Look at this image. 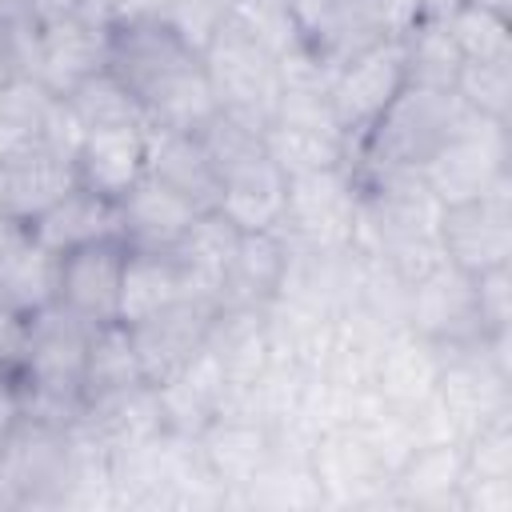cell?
I'll return each instance as SVG.
<instances>
[{
  "mask_svg": "<svg viewBox=\"0 0 512 512\" xmlns=\"http://www.w3.org/2000/svg\"><path fill=\"white\" fill-rule=\"evenodd\" d=\"M108 72L140 100L148 128L200 132L220 108L200 48L156 12H136L108 28Z\"/></svg>",
  "mask_w": 512,
  "mask_h": 512,
  "instance_id": "obj_1",
  "label": "cell"
},
{
  "mask_svg": "<svg viewBox=\"0 0 512 512\" xmlns=\"http://www.w3.org/2000/svg\"><path fill=\"white\" fill-rule=\"evenodd\" d=\"M468 116L472 112L460 104L456 92L404 84L396 100L376 116V124L360 136V144L348 152V172L356 180L420 172Z\"/></svg>",
  "mask_w": 512,
  "mask_h": 512,
  "instance_id": "obj_2",
  "label": "cell"
},
{
  "mask_svg": "<svg viewBox=\"0 0 512 512\" xmlns=\"http://www.w3.org/2000/svg\"><path fill=\"white\" fill-rule=\"evenodd\" d=\"M200 56H204V72L216 92V104L264 132L276 120V104H280L276 56L252 32H244L232 16L220 20L212 40L200 48Z\"/></svg>",
  "mask_w": 512,
  "mask_h": 512,
  "instance_id": "obj_3",
  "label": "cell"
},
{
  "mask_svg": "<svg viewBox=\"0 0 512 512\" xmlns=\"http://www.w3.org/2000/svg\"><path fill=\"white\" fill-rule=\"evenodd\" d=\"M356 208H360V184L344 164L300 172L288 176V204L280 232L296 248L344 252L356 240Z\"/></svg>",
  "mask_w": 512,
  "mask_h": 512,
  "instance_id": "obj_4",
  "label": "cell"
},
{
  "mask_svg": "<svg viewBox=\"0 0 512 512\" xmlns=\"http://www.w3.org/2000/svg\"><path fill=\"white\" fill-rule=\"evenodd\" d=\"M420 180L440 204H460L508 188V124L472 112L420 168Z\"/></svg>",
  "mask_w": 512,
  "mask_h": 512,
  "instance_id": "obj_5",
  "label": "cell"
},
{
  "mask_svg": "<svg viewBox=\"0 0 512 512\" xmlns=\"http://www.w3.org/2000/svg\"><path fill=\"white\" fill-rule=\"evenodd\" d=\"M404 84H408L404 40H380L332 72L328 96H332L336 124L348 140V152L360 144V136L376 124V116L396 100Z\"/></svg>",
  "mask_w": 512,
  "mask_h": 512,
  "instance_id": "obj_6",
  "label": "cell"
},
{
  "mask_svg": "<svg viewBox=\"0 0 512 512\" xmlns=\"http://www.w3.org/2000/svg\"><path fill=\"white\" fill-rule=\"evenodd\" d=\"M436 240H440L444 260L468 276L512 264V196H508V188H496L476 200L444 204Z\"/></svg>",
  "mask_w": 512,
  "mask_h": 512,
  "instance_id": "obj_7",
  "label": "cell"
},
{
  "mask_svg": "<svg viewBox=\"0 0 512 512\" xmlns=\"http://www.w3.org/2000/svg\"><path fill=\"white\" fill-rule=\"evenodd\" d=\"M220 304L216 300H204V296H180L172 300L168 308H160L156 316L140 320V324H124L132 332V344H136V356H140V372L152 388L168 384L204 344H208V332H212V320H216Z\"/></svg>",
  "mask_w": 512,
  "mask_h": 512,
  "instance_id": "obj_8",
  "label": "cell"
},
{
  "mask_svg": "<svg viewBox=\"0 0 512 512\" xmlns=\"http://www.w3.org/2000/svg\"><path fill=\"white\" fill-rule=\"evenodd\" d=\"M404 324L440 348H468V344L484 340V328L476 316L472 276L452 268V264H440L436 272L416 280L408 288Z\"/></svg>",
  "mask_w": 512,
  "mask_h": 512,
  "instance_id": "obj_9",
  "label": "cell"
},
{
  "mask_svg": "<svg viewBox=\"0 0 512 512\" xmlns=\"http://www.w3.org/2000/svg\"><path fill=\"white\" fill-rule=\"evenodd\" d=\"M108 68V28L88 20L84 12L40 20L36 24V52H32V76L56 92L68 96L76 84Z\"/></svg>",
  "mask_w": 512,
  "mask_h": 512,
  "instance_id": "obj_10",
  "label": "cell"
},
{
  "mask_svg": "<svg viewBox=\"0 0 512 512\" xmlns=\"http://www.w3.org/2000/svg\"><path fill=\"white\" fill-rule=\"evenodd\" d=\"M124 260H128V244L120 236L64 252L56 272V304H64L88 324H112L120 308Z\"/></svg>",
  "mask_w": 512,
  "mask_h": 512,
  "instance_id": "obj_11",
  "label": "cell"
},
{
  "mask_svg": "<svg viewBox=\"0 0 512 512\" xmlns=\"http://www.w3.org/2000/svg\"><path fill=\"white\" fill-rule=\"evenodd\" d=\"M72 184H76V164L56 148H48L44 140H32L0 160V208L16 224L36 220Z\"/></svg>",
  "mask_w": 512,
  "mask_h": 512,
  "instance_id": "obj_12",
  "label": "cell"
},
{
  "mask_svg": "<svg viewBox=\"0 0 512 512\" xmlns=\"http://www.w3.org/2000/svg\"><path fill=\"white\" fill-rule=\"evenodd\" d=\"M196 444L208 472L228 488V504H240V492L272 464V432L244 416H212Z\"/></svg>",
  "mask_w": 512,
  "mask_h": 512,
  "instance_id": "obj_13",
  "label": "cell"
},
{
  "mask_svg": "<svg viewBox=\"0 0 512 512\" xmlns=\"http://www.w3.org/2000/svg\"><path fill=\"white\" fill-rule=\"evenodd\" d=\"M76 184L120 200L148 176V128H96L84 132L76 156Z\"/></svg>",
  "mask_w": 512,
  "mask_h": 512,
  "instance_id": "obj_14",
  "label": "cell"
},
{
  "mask_svg": "<svg viewBox=\"0 0 512 512\" xmlns=\"http://www.w3.org/2000/svg\"><path fill=\"white\" fill-rule=\"evenodd\" d=\"M116 212H120V240L136 252H172V244L200 216L196 204H188L184 196H176L152 176L128 188L116 200Z\"/></svg>",
  "mask_w": 512,
  "mask_h": 512,
  "instance_id": "obj_15",
  "label": "cell"
},
{
  "mask_svg": "<svg viewBox=\"0 0 512 512\" xmlns=\"http://www.w3.org/2000/svg\"><path fill=\"white\" fill-rule=\"evenodd\" d=\"M440 368H444V348L440 344H432L428 336H420L412 328H396L392 340L384 344L372 388L384 396L388 408L408 416L436 392Z\"/></svg>",
  "mask_w": 512,
  "mask_h": 512,
  "instance_id": "obj_16",
  "label": "cell"
},
{
  "mask_svg": "<svg viewBox=\"0 0 512 512\" xmlns=\"http://www.w3.org/2000/svg\"><path fill=\"white\" fill-rule=\"evenodd\" d=\"M48 252L64 256L72 248H84V244H96V240H108V236H120V212H116V200L84 188V184H72L60 200H52L36 220L24 224Z\"/></svg>",
  "mask_w": 512,
  "mask_h": 512,
  "instance_id": "obj_17",
  "label": "cell"
},
{
  "mask_svg": "<svg viewBox=\"0 0 512 512\" xmlns=\"http://www.w3.org/2000/svg\"><path fill=\"white\" fill-rule=\"evenodd\" d=\"M148 176L196 204L200 212L216 208L220 200V172L196 132L148 128Z\"/></svg>",
  "mask_w": 512,
  "mask_h": 512,
  "instance_id": "obj_18",
  "label": "cell"
},
{
  "mask_svg": "<svg viewBox=\"0 0 512 512\" xmlns=\"http://www.w3.org/2000/svg\"><path fill=\"white\" fill-rule=\"evenodd\" d=\"M284 204H288V176L268 160V152H260L220 176L216 212H224L240 232L280 228Z\"/></svg>",
  "mask_w": 512,
  "mask_h": 512,
  "instance_id": "obj_19",
  "label": "cell"
},
{
  "mask_svg": "<svg viewBox=\"0 0 512 512\" xmlns=\"http://www.w3.org/2000/svg\"><path fill=\"white\" fill-rule=\"evenodd\" d=\"M288 268V240L280 228L268 232H240L232 264L220 280V308H268V300L280 292Z\"/></svg>",
  "mask_w": 512,
  "mask_h": 512,
  "instance_id": "obj_20",
  "label": "cell"
},
{
  "mask_svg": "<svg viewBox=\"0 0 512 512\" xmlns=\"http://www.w3.org/2000/svg\"><path fill=\"white\" fill-rule=\"evenodd\" d=\"M236 240H240V228L216 208L200 212L188 224V232L172 244V260L180 264L188 296H204V300L220 296V280H224V272L232 264Z\"/></svg>",
  "mask_w": 512,
  "mask_h": 512,
  "instance_id": "obj_21",
  "label": "cell"
},
{
  "mask_svg": "<svg viewBox=\"0 0 512 512\" xmlns=\"http://www.w3.org/2000/svg\"><path fill=\"white\" fill-rule=\"evenodd\" d=\"M56 272H60V256L48 252L24 224H16L0 244V296L24 316L56 300Z\"/></svg>",
  "mask_w": 512,
  "mask_h": 512,
  "instance_id": "obj_22",
  "label": "cell"
},
{
  "mask_svg": "<svg viewBox=\"0 0 512 512\" xmlns=\"http://www.w3.org/2000/svg\"><path fill=\"white\" fill-rule=\"evenodd\" d=\"M392 484L400 508H460L464 444H416Z\"/></svg>",
  "mask_w": 512,
  "mask_h": 512,
  "instance_id": "obj_23",
  "label": "cell"
},
{
  "mask_svg": "<svg viewBox=\"0 0 512 512\" xmlns=\"http://www.w3.org/2000/svg\"><path fill=\"white\" fill-rule=\"evenodd\" d=\"M180 296H184V276H180V264L172 260V252H136V248H128L124 280H120V308H116L120 324L132 328V324L156 316L160 308H168Z\"/></svg>",
  "mask_w": 512,
  "mask_h": 512,
  "instance_id": "obj_24",
  "label": "cell"
},
{
  "mask_svg": "<svg viewBox=\"0 0 512 512\" xmlns=\"http://www.w3.org/2000/svg\"><path fill=\"white\" fill-rule=\"evenodd\" d=\"M136 384H148V380L140 372L132 332L120 320L96 324L92 340H88V360H84V404L124 392V388H136Z\"/></svg>",
  "mask_w": 512,
  "mask_h": 512,
  "instance_id": "obj_25",
  "label": "cell"
},
{
  "mask_svg": "<svg viewBox=\"0 0 512 512\" xmlns=\"http://www.w3.org/2000/svg\"><path fill=\"white\" fill-rule=\"evenodd\" d=\"M264 152L284 176L316 172V168H348V140L340 132H320V128H300L272 120L264 128Z\"/></svg>",
  "mask_w": 512,
  "mask_h": 512,
  "instance_id": "obj_26",
  "label": "cell"
},
{
  "mask_svg": "<svg viewBox=\"0 0 512 512\" xmlns=\"http://www.w3.org/2000/svg\"><path fill=\"white\" fill-rule=\"evenodd\" d=\"M64 100L76 112V120L84 124V132H96V128H148V116H144L140 100L108 68H100L96 76L76 84Z\"/></svg>",
  "mask_w": 512,
  "mask_h": 512,
  "instance_id": "obj_27",
  "label": "cell"
},
{
  "mask_svg": "<svg viewBox=\"0 0 512 512\" xmlns=\"http://www.w3.org/2000/svg\"><path fill=\"white\" fill-rule=\"evenodd\" d=\"M460 64H464V56H460V48H456V40H452V32H448L444 20H420V24L404 36L408 84L452 92Z\"/></svg>",
  "mask_w": 512,
  "mask_h": 512,
  "instance_id": "obj_28",
  "label": "cell"
},
{
  "mask_svg": "<svg viewBox=\"0 0 512 512\" xmlns=\"http://www.w3.org/2000/svg\"><path fill=\"white\" fill-rule=\"evenodd\" d=\"M452 92L460 104L484 120L508 124L512 112V56L508 60H464Z\"/></svg>",
  "mask_w": 512,
  "mask_h": 512,
  "instance_id": "obj_29",
  "label": "cell"
},
{
  "mask_svg": "<svg viewBox=\"0 0 512 512\" xmlns=\"http://www.w3.org/2000/svg\"><path fill=\"white\" fill-rule=\"evenodd\" d=\"M444 24H448L464 60H508L512 56L508 16H496V12L476 8V4H460Z\"/></svg>",
  "mask_w": 512,
  "mask_h": 512,
  "instance_id": "obj_30",
  "label": "cell"
},
{
  "mask_svg": "<svg viewBox=\"0 0 512 512\" xmlns=\"http://www.w3.org/2000/svg\"><path fill=\"white\" fill-rule=\"evenodd\" d=\"M472 292H476V316H480L484 336L512 332V264L476 272Z\"/></svg>",
  "mask_w": 512,
  "mask_h": 512,
  "instance_id": "obj_31",
  "label": "cell"
},
{
  "mask_svg": "<svg viewBox=\"0 0 512 512\" xmlns=\"http://www.w3.org/2000/svg\"><path fill=\"white\" fill-rule=\"evenodd\" d=\"M156 16H164L192 48H204L212 40V32L220 28V20L228 16V4H220V0H168L156 8Z\"/></svg>",
  "mask_w": 512,
  "mask_h": 512,
  "instance_id": "obj_32",
  "label": "cell"
},
{
  "mask_svg": "<svg viewBox=\"0 0 512 512\" xmlns=\"http://www.w3.org/2000/svg\"><path fill=\"white\" fill-rule=\"evenodd\" d=\"M24 336H28V316L0 296V372L16 376L24 356Z\"/></svg>",
  "mask_w": 512,
  "mask_h": 512,
  "instance_id": "obj_33",
  "label": "cell"
},
{
  "mask_svg": "<svg viewBox=\"0 0 512 512\" xmlns=\"http://www.w3.org/2000/svg\"><path fill=\"white\" fill-rule=\"evenodd\" d=\"M80 12L88 20L112 28V24H120V20H128L136 12H148V8H144V0H80Z\"/></svg>",
  "mask_w": 512,
  "mask_h": 512,
  "instance_id": "obj_34",
  "label": "cell"
},
{
  "mask_svg": "<svg viewBox=\"0 0 512 512\" xmlns=\"http://www.w3.org/2000/svg\"><path fill=\"white\" fill-rule=\"evenodd\" d=\"M80 12V0H28V16L40 20H56V16H72Z\"/></svg>",
  "mask_w": 512,
  "mask_h": 512,
  "instance_id": "obj_35",
  "label": "cell"
},
{
  "mask_svg": "<svg viewBox=\"0 0 512 512\" xmlns=\"http://www.w3.org/2000/svg\"><path fill=\"white\" fill-rule=\"evenodd\" d=\"M24 20H32L28 16V0H0V36L8 28H16V24H24Z\"/></svg>",
  "mask_w": 512,
  "mask_h": 512,
  "instance_id": "obj_36",
  "label": "cell"
},
{
  "mask_svg": "<svg viewBox=\"0 0 512 512\" xmlns=\"http://www.w3.org/2000/svg\"><path fill=\"white\" fill-rule=\"evenodd\" d=\"M16 76V64H12V52H8V40L0 36V88L8 84Z\"/></svg>",
  "mask_w": 512,
  "mask_h": 512,
  "instance_id": "obj_37",
  "label": "cell"
},
{
  "mask_svg": "<svg viewBox=\"0 0 512 512\" xmlns=\"http://www.w3.org/2000/svg\"><path fill=\"white\" fill-rule=\"evenodd\" d=\"M468 4L488 8V12H496V16H508V12H512V0H468Z\"/></svg>",
  "mask_w": 512,
  "mask_h": 512,
  "instance_id": "obj_38",
  "label": "cell"
},
{
  "mask_svg": "<svg viewBox=\"0 0 512 512\" xmlns=\"http://www.w3.org/2000/svg\"><path fill=\"white\" fill-rule=\"evenodd\" d=\"M12 228H16V220H12V216H8L4 208H0V244L8 240V232H12Z\"/></svg>",
  "mask_w": 512,
  "mask_h": 512,
  "instance_id": "obj_39",
  "label": "cell"
},
{
  "mask_svg": "<svg viewBox=\"0 0 512 512\" xmlns=\"http://www.w3.org/2000/svg\"><path fill=\"white\" fill-rule=\"evenodd\" d=\"M160 4H168V0H144V8H148V12H156Z\"/></svg>",
  "mask_w": 512,
  "mask_h": 512,
  "instance_id": "obj_40",
  "label": "cell"
}]
</instances>
